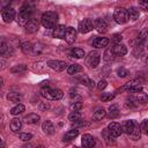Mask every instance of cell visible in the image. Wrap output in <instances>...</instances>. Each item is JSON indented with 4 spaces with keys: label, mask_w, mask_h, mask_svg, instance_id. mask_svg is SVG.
<instances>
[{
    "label": "cell",
    "mask_w": 148,
    "mask_h": 148,
    "mask_svg": "<svg viewBox=\"0 0 148 148\" xmlns=\"http://www.w3.org/2000/svg\"><path fill=\"white\" fill-rule=\"evenodd\" d=\"M35 13V3L32 1H25L24 5L18 10V21L21 24H24L31 18L32 14Z\"/></svg>",
    "instance_id": "1"
},
{
    "label": "cell",
    "mask_w": 148,
    "mask_h": 148,
    "mask_svg": "<svg viewBox=\"0 0 148 148\" xmlns=\"http://www.w3.org/2000/svg\"><path fill=\"white\" fill-rule=\"evenodd\" d=\"M42 25L46 29H53L57 25L58 22V14L54 12H46L43 14L42 18H40Z\"/></svg>",
    "instance_id": "2"
},
{
    "label": "cell",
    "mask_w": 148,
    "mask_h": 148,
    "mask_svg": "<svg viewBox=\"0 0 148 148\" xmlns=\"http://www.w3.org/2000/svg\"><path fill=\"white\" fill-rule=\"evenodd\" d=\"M42 97L50 99V101H58L64 96V92L60 89H52L50 87H43L40 89Z\"/></svg>",
    "instance_id": "3"
},
{
    "label": "cell",
    "mask_w": 148,
    "mask_h": 148,
    "mask_svg": "<svg viewBox=\"0 0 148 148\" xmlns=\"http://www.w3.org/2000/svg\"><path fill=\"white\" fill-rule=\"evenodd\" d=\"M113 18L117 23L119 24H123V23H126L130 18L128 16V12L125 9V8H116L114 12H113Z\"/></svg>",
    "instance_id": "4"
},
{
    "label": "cell",
    "mask_w": 148,
    "mask_h": 148,
    "mask_svg": "<svg viewBox=\"0 0 148 148\" xmlns=\"http://www.w3.org/2000/svg\"><path fill=\"white\" fill-rule=\"evenodd\" d=\"M94 28H95V23L90 18H84L83 21H81L79 23V27H77V29L81 34H87V32L91 31Z\"/></svg>",
    "instance_id": "5"
},
{
    "label": "cell",
    "mask_w": 148,
    "mask_h": 148,
    "mask_svg": "<svg viewBox=\"0 0 148 148\" xmlns=\"http://www.w3.org/2000/svg\"><path fill=\"white\" fill-rule=\"evenodd\" d=\"M87 64L90 68L97 67V65L99 64V53L97 51H91L87 57Z\"/></svg>",
    "instance_id": "6"
},
{
    "label": "cell",
    "mask_w": 148,
    "mask_h": 148,
    "mask_svg": "<svg viewBox=\"0 0 148 148\" xmlns=\"http://www.w3.org/2000/svg\"><path fill=\"white\" fill-rule=\"evenodd\" d=\"M47 66L54 71H58V72H61L64 69H66L68 67V64L65 62V61H61V60H49L47 61Z\"/></svg>",
    "instance_id": "7"
},
{
    "label": "cell",
    "mask_w": 148,
    "mask_h": 148,
    "mask_svg": "<svg viewBox=\"0 0 148 148\" xmlns=\"http://www.w3.org/2000/svg\"><path fill=\"white\" fill-rule=\"evenodd\" d=\"M2 18L6 23H10L15 18V10L12 7H6L2 9Z\"/></svg>",
    "instance_id": "8"
},
{
    "label": "cell",
    "mask_w": 148,
    "mask_h": 148,
    "mask_svg": "<svg viewBox=\"0 0 148 148\" xmlns=\"http://www.w3.org/2000/svg\"><path fill=\"white\" fill-rule=\"evenodd\" d=\"M25 31L29 32V34H34L38 30V27H39V22L37 18H30L27 23H25Z\"/></svg>",
    "instance_id": "9"
},
{
    "label": "cell",
    "mask_w": 148,
    "mask_h": 148,
    "mask_svg": "<svg viewBox=\"0 0 148 148\" xmlns=\"http://www.w3.org/2000/svg\"><path fill=\"white\" fill-rule=\"evenodd\" d=\"M108 130L110 131V133H111V134H112L114 138L119 136V135L123 133L121 125H120V124H118V123H116V121L110 123V124H109V126H108Z\"/></svg>",
    "instance_id": "10"
},
{
    "label": "cell",
    "mask_w": 148,
    "mask_h": 148,
    "mask_svg": "<svg viewBox=\"0 0 148 148\" xmlns=\"http://www.w3.org/2000/svg\"><path fill=\"white\" fill-rule=\"evenodd\" d=\"M81 143H82V146L86 147V148H91V147L95 146L96 141H95V138H94L92 135H90V134L87 133V134H83V135H82V138H81Z\"/></svg>",
    "instance_id": "11"
},
{
    "label": "cell",
    "mask_w": 148,
    "mask_h": 148,
    "mask_svg": "<svg viewBox=\"0 0 148 148\" xmlns=\"http://www.w3.org/2000/svg\"><path fill=\"white\" fill-rule=\"evenodd\" d=\"M65 39H66V42L68 44H73L75 42V39H76V30L73 27H67Z\"/></svg>",
    "instance_id": "12"
},
{
    "label": "cell",
    "mask_w": 148,
    "mask_h": 148,
    "mask_svg": "<svg viewBox=\"0 0 148 148\" xmlns=\"http://www.w3.org/2000/svg\"><path fill=\"white\" fill-rule=\"evenodd\" d=\"M66 30L67 28L62 24H59V25H56L53 28V37L56 38H65V35H66Z\"/></svg>",
    "instance_id": "13"
},
{
    "label": "cell",
    "mask_w": 148,
    "mask_h": 148,
    "mask_svg": "<svg viewBox=\"0 0 148 148\" xmlns=\"http://www.w3.org/2000/svg\"><path fill=\"white\" fill-rule=\"evenodd\" d=\"M94 23H95V28L97 29L98 32L104 34V32L108 31V23L105 22V20H103V18H97Z\"/></svg>",
    "instance_id": "14"
},
{
    "label": "cell",
    "mask_w": 148,
    "mask_h": 148,
    "mask_svg": "<svg viewBox=\"0 0 148 148\" xmlns=\"http://www.w3.org/2000/svg\"><path fill=\"white\" fill-rule=\"evenodd\" d=\"M109 44V39L106 37H97L92 40V45L96 49H101V47H105Z\"/></svg>",
    "instance_id": "15"
},
{
    "label": "cell",
    "mask_w": 148,
    "mask_h": 148,
    "mask_svg": "<svg viewBox=\"0 0 148 148\" xmlns=\"http://www.w3.org/2000/svg\"><path fill=\"white\" fill-rule=\"evenodd\" d=\"M134 127H135V123L133 120H126V121H124L121 124V130L126 134H131L132 131L134 130Z\"/></svg>",
    "instance_id": "16"
},
{
    "label": "cell",
    "mask_w": 148,
    "mask_h": 148,
    "mask_svg": "<svg viewBox=\"0 0 148 148\" xmlns=\"http://www.w3.org/2000/svg\"><path fill=\"white\" fill-rule=\"evenodd\" d=\"M42 128H43V131H44L45 134L51 135V134L54 133V125H53L50 120H45V121L42 124Z\"/></svg>",
    "instance_id": "17"
},
{
    "label": "cell",
    "mask_w": 148,
    "mask_h": 148,
    "mask_svg": "<svg viewBox=\"0 0 148 148\" xmlns=\"http://www.w3.org/2000/svg\"><path fill=\"white\" fill-rule=\"evenodd\" d=\"M40 120V117L36 113H29L28 116H25L24 118V121L27 124H30V125H35V124H38Z\"/></svg>",
    "instance_id": "18"
},
{
    "label": "cell",
    "mask_w": 148,
    "mask_h": 148,
    "mask_svg": "<svg viewBox=\"0 0 148 148\" xmlns=\"http://www.w3.org/2000/svg\"><path fill=\"white\" fill-rule=\"evenodd\" d=\"M113 50H114V53L116 56H125L127 53V49L124 44H120V43H116L113 45Z\"/></svg>",
    "instance_id": "19"
},
{
    "label": "cell",
    "mask_w": 148,
    "mask_h": 148,
    "mask_svg": "<svg viewBox=\"0 0 148 148\" xmlns=\"http://www.w3.org/2000/svg\"><path fill=\"white\" fill-rule=\"evenodd\" d=\"M9 127H10V131H12V132L16 133V132H18V131L21 130V127H22V121H21L18 118H14V119H12V121H10V124H9Z\"/></svg>",
    "instance_id": "20"
},
{
    "label": "cell",
    "mask_w": 148,
    "mask_h": 148,
    "mask_svg": "<svg viewBox=\"0 0 148 148\" xmlns=\"http://www.w3.org/2000/svg\"><path fill=\"white\" fill-rule=\"evenodd\" d=\"M77 134H79V130H76V128H73V130H69L68 132H66L65 133V135H64V141H71V140H73V139H75L76 136H77Z\"/></svg>",
    "instance_id": "21"
},
{
    "label": "cell",
    "mask_w": 148,
    "mask_h": 148,
    "mask_svg": "<svg viewBox=\"0 0 148 148\" xmlns=\"http://www.w3.org/2000/svg\"><path fill=\"white\" fill-rule=\"evenodd\" d=\"M102 135H103V138H104V140H105V142H106L108 145H113V143H114V136L110 133V131H109L108 128H105V130L102 132Z\"/></svg>",
    "instance_id": "22"
},
{
    "label": "cell",
    "mask_w": 148,
    "mask_h": 148,
    "mask_svg": "<svg viewBox=\"0 0 148 148\" xmlns=\"http://www.w3.org/2000/svg\"><path fill=\"white\" fill-rule=\"evenodd\" d=\"M106 116V111L103 109V108H98L94 111V114H92V118L95 120H102L104 117Z\"/></svg>",
    "instance_id": "23"
},
{
    "label": "cell",
    "mask_w": 148,
    "mask_h": 148,
    "mask_svg": "<svg viewBox=\"0 0 148 148\" xmlns=\"http://www.w3.org/2000/svg\"><path fill=\"white\" fill-rule=\"evenodd\" d=\"M114 50H113V46L111 47H108L106 50H105V52H104V54H103V59L105 60V61H110V60H112L113 58H114Z\"/></svg>",
    "instance_id": "24"
},
{
    "label": "cell",
    "mask_w": 148,
    "mask_h": 148,
    "mask_svg": "<svg viewBox=\"0 0 148 148\" xmlns=\"http://www.w3.org/2000/svg\"><path fill=\"white\" fill-rule=\"evenodd\" d=\"M132 95L138 99V102H139L140 104H145V103H147V102H148V96H147L145 92H142V91L134 92V94H132Z\"/></svg>",
    "instance_id": "25"
},
{
    "label": "cell",
    "mask_w": 148,
    "mask_h": 148,
    "mask_svg": "<svg viewBox=\"0 0 148 148\" xmlns=\"http://www.w3.org/2000/svg\"><path fill=\"white\" fill-rule=\"evenodd\" d=\"M140 84V80L139 79H134V80H131L130 82H127L125 86H123L119 90H130L131 88L135 87V86H139Z\"/></svg>",
    "instance_id": "26"
},
{
    "label": "cell",
    "mask_w": 148,
    "mask_h": 148,
    "mask_svg": "<svg viewBox=\"0 0 148 148\" xmlns=\"http://www.w3.org/2000/svg\"><path fill=\"white\" fill-rule=\"evenodd\" d=\"M148 36V30L147 29H143L140 34H139V36H138V38H136V40H135V43H136V45H142V43L146 40V37Z\"/></svg>",
    "instance_id": "27"
},
{
    "label": "cell",
    "mask_w": 148,
    "mask_h": 148,
    "mask_svg": "<svg viewBox=\"0 0 148 148\" xmlns=\"http://www.w3.org/2000/svg\"><path fill=\"white\" fill-rule=\"evenodd\" d=\"M81 69H82V67H81L80 65H77V64H74V65H69V66L67 67V72H68V74H71V75H73V74H76V73L81 72Z\"/></svg>",
    "instance_id": "28"
},
{
    "label": "cell",
    "mask_w": 148,
    "mask_h": 148,
    "mask_svg": "<svg viewBox=\"0 0 148 148\" xmlns=\"http://www.w3.org/2000/svg\"><path fill=\"white\" fill-rule=\"evenodd\" d=\"M119 116V111H118V108L117 105H111L109 108V113H108V117L113 119V118H117Z\"/></svg>",
    "instance_id": "29"
},
{
    "label": "cell",
    "mask_w": 148,
    "mask_h": 148,
    "mask_svg": "<svg viewBox=\"0 0 148 148\" xmlns=\"http://www.w3.org/2000/svg\"><path fill=\"white\" fill-rule=\"evenodd\" d=\"M81 118H82V116H81L80 111H72V112L69 113V116H68V119H69L71 121H74V123L80 121Z\"/></svg>",
    "instance_id": "30"
},
{
    "label": "cell",
    "mask_w": 148,
    "mask_h": 148,
    "mask_svg": "<svg viewBox=\"0 0 148 148\" xmlns=\"http://www.w3.org/2000/svg\"><path fill=\"white\" fill-rule=\"evenodd\" d=\"M71 54L75 58H83L84 57V51L82 49H79V47H74L71 50Z\"/></svg>",
    "instance_id": "31"
},
{
    "label": "cell",
    "mask_w": 148,
    "mask_h": 148,
    "mask_svg": "<svg viewBox=\"0 0 148 148\" xmlns=\"http://www.w3.org/2000/svg\"><path fill=\"white\" fill-rule=\"evenodd\" d=\"M24 105L23 104H17V105H15L14 108H12V110H10V113L13 114V116H16V114H20V113H22L23 111H24Z\"/></svg>",
    "instance_id": "32"
},
{
    "label": "cell",
    "mask_w": 148,
    "mask_h": 148,
    "mask_svg": "<svg viewBox=\"0 0 148 148\" xmlns=\"http://www.w3.org/2000/svg\"><path fill=\"white\" fill-rule=\"evenodd\" d=\"M140 135H141V128H140V127H134V130H133L132 133L130 134V136H131V139H132L133 141L139 140V139H140Z\"/></svg>",
    "instance_id": "33"
},
{
    "label": "cell",
    "mask_w": 148,
    "mask_h": 148,
    "mask_svg": "<svg viewBox=\"0 0 148 148\" xmlns=\"http://www.w3.org/2000/svg\"><path fill=\"white\" fill-rule=\"evenodd\" d=\"M7 98H8V101H10V102H20L21 98H22V96H21L18 92H9V94L7 95Z\"/></svg>",
    "instance_id": "34"
},
{
    "label": "cell",
    "mask_w": 148,
    "mask_h": 148,
    "mask_svg": "<svg viewBox=\"0 0 148 148\" xmlns=\"http://www.w3.org/2000/svg\"><path fill=\"white\" fill-rule=\"evenodd\" d=\"M128 16H130V18H132V20H136V18H139V10L135 8V7H131L128 10Z\"/></svg>",
    "instance_id": "35"
},
{
    "label": "cell",
    "mask_w": 148,
    "mask_h": 148,
    "mask_svg": "<svg viewBox=\"0 0 148 148\" xmlns=\"http://www.w3.org/2000/svg\"><path fill=\"white\" fill-rule=\"evenodd\" d=\"M21 49H22V51H23V53H25V54H28V53H30V52H32V49H34V45H32L31 43H29V42H25V43H23V44H22V46H21Z\"/></svg>",
    "instance_id": "36"
},
{
    "label": "cell",
    "mask_w": 148,
    "mask_h": 148,
    "mask_svg": "<svg viewBox=\"0 0 148 148\" xmlns=\"http://www.w3.org/2000/svg\"><path fill=\"white\" fill-rule=\"evenodd\" d=\"M24 71H27V66L25 65H16V66L10 68L12 73H21V72H24Z\"/></svg>",
    "instance_id": "37"
},
{
    "label": "cell",
    "mask_w": 148,
    "mask_h": 148,
    "mask_svg": "<svg viewBox=\"0 0 148 148\" xmlns=\"http://www.w3.org/2000/svg\"><path fill=\"white\" fill-rule=\"evenodd\" d=\"M114 97V92H103V95L101 96L102 102H109Z\"/></svg>",
    "instance_id": "38"
},
{
    "label": "cell",
    "mask_w": 148,
    "mask_h": 148,
    "mask_svg": "<svg viewBox=\"0 0 148 148\" xmlns=\"http://www.w3.org/2000/svg\"><path fill=\"white\" fill-rule=\"evenodd\" d=\"M81 82H82V83H83L84 86H87V87H89L90 89L95 87V82H94L92 80H90V79H88V77H83V79L81 80Z\"/></svg>",
    "instance_id": "39"
},
{
    "label": "cell",
    "mask_w": 148,
    "mask_h": 148,
    "mask_svg": "<svg viewBox=\"0 0 148 148\" xmlns=\"http://www.w3.org/2000/svg\"><path fill=\"white\" fill-rule=\"evenodd\" d=\"M18 139L22 140V141H30L32 139V134H30V133H20Z\"/></svg>",
    "instance_id": "40"
},
{
    "label": "cell",
    "mask_w": 148,
    "mask_h": 148,
    "mask_svg": "<svg viewBox=\"0 0 148 148\" xmlns=\"http://www.w3.org/2000/svg\"><path fill=\"white\" fill-rule=\"evenodd\" d=\"M82 109V102L77 101V102H74L72 105H71V110L72 111H80Z\"/></svg>",
    "instance_id": "41"
},
{
    "label": "cell",
    "mask_w": 148,
    "mask_h": 148,
    "mask_svg": "<svg viewBox=\"0 0 148 148\" xmlns=\"http://www.w3.org/2000/svg\"><path fill=\"white\" fill-rule=\"evenodd\" d=\"M140 128H141V132H142V133H145V134L148 135V119H146V120H143V121L141 123Z\"/></svg>",
    "instance_id": "42"
},
{
    "label": "cell",
    "mask_w": 148,
    "mask_h": 148,
    "mask_svg": "<svg viewBox=\"0 0 148 148\" xmlns=\"http://www.w3.org/2000/svg\"><path fill=\"white\" fill-rule=\"evenodd\" d=\"M117 74H118V76H119V77H125V76H127V74H128V71H127L126 68L120 67V68H118Z\"/></svg>",
    "instance_id": "43"
},
{
    "label": "cell",
    "mask_w": 148,
    "mask_h": 148,
    "mask_svg": "<svg viewBox=\"0 0 148 148\" xmlns=\"http://www.w3.org/2000/svg\"><path fill=\"white\" fill-rule=\"evenodd\" d=\"M139 7L145 12H148V0H139Z\"/></svg>",
    "instance_id": "44"
},
{
    "label": "cell",
    "mask_w": 148,
    "mask_h": 148,
    "mask_svg": "<svg viewBox=\"0 0 148 148\" xmlns=\"http://www.w3.org/2000/svg\"><path fill=\"white\" fill-rule=\"evenodd\" d=\"M38 109H39L40 111H46V110L50 109V104L46 103V102H42V103L38 104Z\"/></svg>",
    "instance_id": "45"
},
{
    "label": "cell",
    "mask_w": 148,
    "mask_h": 148,
    "mask_svg": "<svg viewBox=\"0 0 148 148\" xmlns=\"http://www.w3.org/2000/svg\"><path fill=\"white\" fill-rule=\"evenodd\" d=\"M7 47H8V44H7L5 40H2V42H1V45H0V54H1V56H3V54H5V52H6Z\"/></svg>",
    "instance_id": "46"
},
{
    "label": "cell",
    "mask_w": 148,
    "mask_h": 148,
    "mask_svg": "<svg viewBox=\"0 0 148 148\" xmlns=\"http://www.w3.org/2000/svg\"><path fill=\"white\" fill-rule=\"evenodd\" d=\"M13 53H14V47L13 46H10V45H8V47H7V50H6V52H5V57H10V56H13Z\"/></svg>",
    "instance_id": "47"
},
{
    "label": "cell",
    "mask_w": 148,
    "mask_h": 148,
    "mask_svg": "<svg viewBox=\"0 0 148 148\" xmlns=\"http://www.w3.org/2000/svg\"><path fill=\"white\" fill-rule=\"evenodd\" d=\"M108 86V82L105 81V80H101L98 83H97V88L99 89V90H103V89H105V87Z\"/></svg>",
    "instance_id": "48"
},
{
    "label": "cell",
    "mask_w": 148,
    "mask_h": 148,
    "mask_svg": "<svg viewBox=\"0 0 148 148\" xmlns=\"http://www.w3.org/2000/svg\"><path fill=\"white\" fill-rule=\"evenodd\" d=\"M121 39H123V36L119 35V34H114V35L112 36V40H113L114 43H120Z\"/></svg>",
    "instance_id": "49"
},
{
    "label": "cell",
    "mask_w": 148,
    "mask_h": 148,
    "mask_svg": "<svg viewBox=\"0 0 148 148\" xmlns=\"http://www.w3.org/2000/svg\"><path fill=\"white\" fill-rule=\"evenodd\" d=\"M42 50H43V46H40V45H34L32 52H34L35 54H38V53H40V52H42Z\"/></svg>",
    "instance_id": "50"
},
{
    "label": "cell",
    "mask_w": 148,
    "mask_h": 148,
    "mask_svg": "<svg viewBox=\"0 0 148 148\" xmlns=\"http://www.w3.org/2000/svg\"><path fill=\"white\" fill-rule=\"evenodd\" d=\"M128 91H130L131 94H134V92H139V91H142V88H141L140 86H135V87L131 88Z\"/></svg>",
    "instance_id": "51"
},
{
    "label": "cell",
    "mask_w": 148,
    "mask_h": 148,
    "mask_svg": "<svg viewBox=\"0 0 148 148\" xmlns=\"http://www.w3.org/2000/svg\"><path fill=\"white\" fill-rule=\"evenodd\" d=\"M49 84H50L49 81H43V82H42V88H43V87H49Z\"/></svg>",
    "instance_id": "52"
},
{
    "label": "cell",
    "mask_w": 148,
    "mask_h": 148,
    "mask_svg": "<svg viewBox=\"0 0 148 148\" xmlns=\"http://www.w3.org/2000/svg\"><path fill=\"white\" fill-rule=\"evenodd\" d=\"M146 62H147V64H148V57H147V58H146Z\"/></svg>",
    "instance_id": "53"
}]
</instances>
